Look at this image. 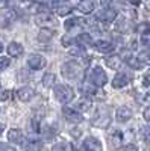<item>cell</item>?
I'll use <instances>...</instances> for the list:
<instances>
[{
	"label": "cell",
	"mask_w": 150,
	"mask_h": 151,
	"mask_svg": "<svg viewBox=\"0 0 150 151\" xmlns=\"http://www.w3.org/2000/svg\"><path fill=\"white\" fill-rule=\"evenodd\" d=\"M61 73L64 77L67 79H80L83 76V68L79 62H74V60H70V62H65L61 68Z\"/></svg>",
	"instance_id": "cell-1"
},
{
	"label": "cell",
	"mask_w": 150,
	"mask_h": 151,
	"mask_svg": "<svg viewBox=\"0 0 150 151\" xmlns=\"http://www.w3.org/2000/svg\"><path fill=\"white\" fill-rule=\"evenodd\" d=\"M55 95L61 103H68L74 97V91L67 85H58L55 88Z\"/></svg>",
	"instance_id": "cell-2"
},
{
	"label": "cell",
	"mask_w": 150,
	"mask_h": 151,
	"mask_svg": "<svg viewBox=\"0 0 150 151\" xmlns=\"http://www.w3.org/2000/svg\"><path fill=\"white\" fill-rule=\"evenodd\" d=\"M109 121H111V118L108 113H105V109H97V115L93 119V125L100 127V129H106L109 125Z\"/></svg>",
	"instance_id": "cell-3"
},
{
	"label": "cell",
	"mask_w": 150,
	"mask_h": 151,
	"mask_svg": "<svg viewBox=\"0 0 150 151\" xmlns=\"http://www.w3.org/2000/svg\"><path fill=\"white\" fill-rule=\"evenodd\" d=\"M91 82H93L96 86H99V88H102V86L108 82L105 71L100 68V67H96V68L93 70V73H91Z\"/></svg>",
	"instance_id": "cell-4"
},
{
	"label": "cell",
	"mask_w": 150,
	"mask_h": 151,
	"mask_svg": "<svg viewBox=\"0 0 150 151\" xmlns=\"http://www.w3.org/2000/svg\"><path fill=\"white\" fill-rule=\"evenodd\" d=\"M35 23L41 27H50V26H56V20L50 15V14H38L35 18Z\"/></svg>",
	"instance_id": "cell-5"
},
{
	"label": "cell",
	"mask_w": 150,
	"mask_h": 151,
	"mask_svg": "<svg viewBox=\"0 0 150 151\" xmlns=\"http://www.w3.org/2000/svg\"><path fill=\"white\" fill-rule=\"evenodd\" d=\"M62 113H64L65 119L70 121L71 124H79V122H82V119H83L79 112H76L74 109H70V107H64V109H62Z\"/></svg>",
	"instance_id": "cell-6"
},
{
	"label": "cell",
	"mask_w": 150,
	"mask_h": 151,
	"mask_svg": "<svg viewBox=\"0 0 150 151\" xmlns=\"http://www.w3.org/2000/svg\"><path fill=\"white\" fill-rule=\"evenodd\" d=\"M28 65L32 70H41L46 67V59L41 55H30L28 59Z\"/></svg>",
	"instance_id": "cell-7"
},
{
	"label": "cell",
	"mask_w": 150,
	"mask_h": 151,
	"mask_svg": "<svg viewBox=\"0 0 150 151\" xmlns=\"http://www.w3.org/2000/svg\"><path fill=\"white\" fill-rule=\"evenodd\" d=\"M83 148L85 151H102V144L96 137H86L83 141Z\"/></svg>",
	"instance_id": "cell-8"
},
{
	"label": "cell",
	"mask_w": 150,
	"mask_h": 151,
	"mask_svg": "<svg viewBox=\"0 0 150 151\" xmlns=\"http://www.w3.org/2000/svg\"><path fill=\"white\" fill-rule=\"evenodd\" d=\"M35 95V91L29 86H24V88H20L17 91V97L21 100V101H30Z\"/></svg>",
	"instance_id": "cell-9"
},
{
	"label": "cell",
	"mask_w": 150,
	"mask_h": 151,
	"mask_svg": "<svg viewBox=\"0 0 150 151\" xmlns=\"http://www.w3.org/2000/svg\"><path fill=\"white\" fill-rule=\"evenodd\" d=\"M105 62H106V65H108L109 68H112V70H120V68L123 67V60H121V58H120L118 55L108 56V58L105 59Z\"/></svg>",
	"instance_id": "cell-10"
},
{
	"label": "cell",
	"mask_w": 150,
	"mask_h": 151,
	"mask_svg": "<svg viewBox=\"0 0 150 151\" xmlns=\"http://www.w3.org/2000/svg\"><path fill=\"white\" fill-rule=\"evenodd\" d=\"M130 118H132V110H130L129 107L121 106V107L117 109V121H120V122H126V121H129Z\"/></svg>",
	"instance_id": "cell-11"
},
{
	"label": "cell",
	"mask_w": 150,
	"mask_h": 151,
	"mask_svg": "<svg viewBox=\"0 0 150 151\" xmlns=\"http://www.w3.org/2000/svg\"><path fill=\"white\" fill-rule=\"evenodd\" d=\"M115 17H117V12H115L114 9H108V8H106L105 11H102V12H99V14H97V18L102 20V21H105V23L114 21Z\"/></svg>",
	"instance_id": "cell-12"
},
{
	"label": "cell",
	"mask_w": 150,
	"mask_h": 151,
	"mask_svg": "<svg viewBox=\"0 0 150 151\" xmlns=\"http://www.w3.org/2000/svg\"><path fill=\"white\" fill-rule=\"evenodd\" d=\"M94 8H96L94 0H80V3L78 5V9L82 14H91L94 11Z\"/></svg>",
	"instance_id": "cell-13"
},
{
	"label": "cell",
	"mask_w": 150,
	"mask_h": 151,
	"mask_svg": "<svg viewBox=\"0 0 150 151\" xmlns=\"http://www.w3.org/2000/svg\"><path fill=\"white\" fill-rule=\"evenodd\" d=\"M129 83V77L126 74H123V73H118L114 80H112V86L115 88V89H118V88H123V86H126Z\"/></svg>",
	"instance_id": "cell-14"
},
{
	"label": "cell",
	"mask_w": 150,
	"mask_h": 151,
	"mask_svg": "<svg viewBox=\"0 0 150 151\" xmlns=\"http://www.w3.org/2000/svg\"><path fill=\"white\" fill-rule=\"evenodd\" d=\"M8 139L12 144H23V133L18 129H12L8 133Z\"/></svg>",
	"instance_id": "cell-15"
},
{
	"label": "cell",
	"mask_w": 150,
	"mask_h": 151,
	"mask_svg": "<svg viewBox=\"0 0 150 151\" xmlns=\"http://www.w3.org/2000/svg\"><path fill=\"white\" fill-rule=\"evenodd\" d=\"M8 53L14 58H18L21 53H23V45L18 44V42H11L8 45Z\"/></svg>",
	"instance_id": "cell-16"
},
{
	"label": "cell",
	"mask_w": 150,
	"mask_h": 151,
	"mask_svg": "<svg viewBox=\"0 0 150 151\" xmlns=\"http://www.w3.org/2000/svg\"><path fill=\"white\" fill-rule=\"evenodd\" d=\"M94 47H96V50H99V52H102V53H108V52H111L112 48H114V45H112V42H109V41H97L96 44H94Z\"/></svg>",
	"instance_id": "cell-17"
},
{
	"label": "cell",
	"mask_w": 150,
	"mask_h": 151,
	"mask_svg": "<svg viewBox=\"0 0 150 151\" xmlns=\"http://www.w3.org/2000/svg\"><path fill=\"white\" fill-rule=\"evenodd\" d=\"M76 41H78V44H79L80 47H90V45H93V38H91V35H88V33H80V35L76 38Z\"/></svg>",
	"instance_id": "cell-18"
},
{
	"label": "cell",
	"mask_w": 150,
	"mask_h": 151,
	"mask_svg": "<svg viewBox=\"0 0 150 151\" xmlns=\"http://www.w3.org/2000/svg\"><path fill=\"white\" fill-rule=\"evenodd\" d=\"M109 144L114 147V148H120L121 144H123V134L120 132H114L112 136L109 137Z\"/></svg>",
	"instance_id": "cell-19"
},
{
	"label": "cell",
	"mask_w": 150,
	"mask_h": 151,
	"mask_svg": "<svg viewBox=\"0 0 150 151\" xmlns=\"http://www.w3.org/2000/svg\"><path fill=\"white\" fill-rule=\"evenodd\" d=\"M53 36V30H50V29H43L40 33H38V41L41 42H47L50 41V38Z\"/></svg>",
	"instance_id": "cell-20"
},
{
	"label": "cell",
	"mask_w": 150,
	"mask_h": 151,
	"mask_svg": "<svg viewBox=\"0 0 150 151\" xmlns=\"http://www.w3.org/2000/svg\"><path fill=\"white\" fill-rule=\"evenodd\" d=\"M24 148H26V151H40L43 148V142H40V141H29Z\"/></svg>",
	"instance_id": "cell-21"
},
{
	"label": "cell",
	"mask_w": 150,
	"mask_h": 151,
	"mask_svg": "<svg viewBox=\"0 0 150 151\" xmlns=\"http://www.w3.org/2000/svg\"><path fill=\"white\" fill-rule=\"evenodd\" d=\"M55 74H52V73H47L44 77H43V85L46 86V88H50V86H53L55 85Z\"/></svg>",
	"instance_id": "cell-22"
},
{
	"label": "cell",
	"mask_w": 150,
	"mask_h": 151,
	"mask_svg": "<svg viewBox=\"0 0 150 151\" xmlns=\"http://www.w3.org/2000/svg\"><path fill=\"white\" fill-rule=\"evenodd\" d=\"M126 62L129 64V67H132V68H135V70H141L143 68V64L140 62V59H135V58H128L126 59Z\"/></svg>",
	"instance_id": "cell-23"
},
{
	"label": "cell",
	"mask_w": 150,
	"mask_h": 151,
	"mask_svg": "<svg viewBox=\"0 0 150 151\" xmlns=\"http://www.w3.org/2000/svg\"><path fill=\"white\" fill-rule=\"evenodd\" d=\"M138 59H140V62H141L143 65H144V64L150 65V52H143V53H140Z\"/></svg>",
	"instance_id": "cell-24"
},
{
	"label": "cell",
	"mask_w": 150,
	"mask_h": 151,
	"mask_svg": "<svg viewBox=\"0 0 150 151\" xmlns=\"http://www.w3.org/2000/svg\"><path fill=\"white\" fill-rule=\"evenodd\" d=\"M52 151H70V145L67 142H59L53 147Z\"/></svg>",
	"instance_id": "cell-25"
},
{
	"label": "cell",
	"mask_w": 150,
	"mask_h": 151,
	"mask_svg": "<svg viewBox=\"0 0 150 151\" xmlns=\"http://www.w3.org/2000/svg\"><path fill=\"white\" fill-rule=\"evenodd\" d=\"M76 106H78L79 109H82V110H86V109H90L91 101H90V100H79V101L76 103Z\"/></svg>",
	"instance_id": "cell-26"
},
{
	"label": "cell",
	"mask_w": 150,
	"mask_h": 151,
	"mask_svg": "<svg viewBox=\"0 0 150 151\" xmlns=\"http://www.w3.org/2000/svg\"><path fill=\"white\" fill-rule=\"evenodd\" d=\"M56 12H58L59 15L64 17V15H67V14H70V12H71V8H70V6H64V5H62V6H58V8H56Z\"/></svg>",
	"instance_id": "cell-27"
},
{
	"label": "cell",
	"mask_w": 150,
	"mask_h": 151,
	"mask_svg": "<svg viewBox=\"0 0 150 151\" xmlns=\"http://www.w3.org/2000/svg\"><path fill=\"white\" fill-rule=\"evenodd\" d=\"M141 41H143L144 45L150 47V30H147V32H144V33L141 35Z\"/></svg>",
	"instance_id": "cell-28"
},
{
	"label": "cell",
	"mask_w": 150,
	"mask_h": 151,
	"mask_svg": "<svg viewBox=\"0 0 150 151\" xmlns=\"http://www.w3.org/2000/svg\"><path fill=\"white\" fill-rule=\"evenodd\" d=\"M78 24H79V20H76V18L67 20V21H65V29H67V30H71V27H73V26H78Z\"/></svg>",
	"instance_id": "cell-29"
},
{
	"label": "cell",
	"mask_w": 150,
	"mask_h": 151,
	"mask_svg": "<svg viewBox=\"0 0 150 151\" xmlns=\"http://www.w3.org/2000/svg\"><path fill=\"white\" fill-rule=\"evenodd\" d=\"M9 64H11V62H9V58H0V70H6L8 67H9Z\"/></svg>",
	"instance_id": "cell-30"
},
{
	"label": "cell",
	"mask_w": 150,
	"mask_h": 151,
	"mask_svg": "<svg viewBox=\"0 0 150 151\" xmlns=\"http://www.w3.org/2000/svg\"><path fill=\"white\" fill-rule=\"evenodd\" d=\"M8 98H9V92L6 89H2V88H0V101H6Z\"/></svg>",
	"instance_id": "cell-31"
},
{
	"label": "cell",
	"mask_w": 150,
	"mask_h": 151,
	"mask_svg": "<svg viewBox=\"0 0 150 151\" xmlns=\"http://www.w3.org/2000/svg\"><path fill=\"white\" fill-rule=\"evenodd\" d=\"M118 3V0H102V5H105L108 9H111L112 5H117Z\"/></svg>",
	"instance_id": "cell-32"
},
{
	"label": "cell",
	"mask_w": 150,
	"mask_h": 151,
	"mask_svg": "<svg viewBox=\"0 0 150 151\" xmlns=\"http://www.w3.org/2000/svg\"><path fill=\"white\" fill-rule=\"evenodd\" d=\"M143 134H144L146 142H149V144H150V127H149V129H144V130H143Z\"/></svg>",
	"instance_id": "cell-33"
},
{
	"label": "cell",
	"mask_w": 150,
	"mask_h": 151,
	"mask_svg": "<svg viewBox=\"0 0 150 151\" xmlns=\"http://www.w3.org/2000/svg\"><path fill=\"white\" fill-rule=\"evenodd\" d=\"M123 151H138V147L133 145V144H130V145H126V147H124Z\"/></svg>",
	"instance_id": "cell-34"
},
{
	"label": "cell",
	"mask_w": 150,
	"mask_h": 151,
	"mask_svg": "<svg viewBox=\"0 0 150 151\" xmlns=\"http://www.w3.org/2000/svg\"><path fill=\"white\" fill-rule=\"evenodd\" d=\"M144 119H146L147 122H150V107L144 109Z\"/></svg>",
	"instance_id": "cell-35"
},
{
	"label": "cell",
	"mask_w": 150,
	"mask_h": 151,
	"mask_svg": "<svg viewBox=\"0 0 150 151\" xmlns=\"http://www.w3.org/2000/svg\"><path fill=\"white\" fill-rule=\"evenodd\" d=\"M0 151H15V150L11 147H6V145H0Z\"/></svg>",
	"instance_id": "cell-36"
},
{
	"label": "cell",
	"mask_w": 150,
	"mask_h": 151,
	"mask_svg": "<svg viewBox=\"0 0 150 151\" xmlns=\"http://www.w3.org/2000/svg\"><path fill=\"white\" fill-rule=\"evenodd\" d=\"M71 55H73V56H80L82 52H80V50H71Z\"/></svg>",
	"instance_id": "cell-37"
},
{
	"label": "cell",
	"mask_w": 150,
	"mask_h": 151,
	"mask_svg": "<svg viewBox=\"0 0 150 151\" xmlns=\"http://www.w3.org/2000/svg\"><path fill=\"white\" fill-rule=\"evenodd\" d=\"M146 9L150 12V0H146Z\"/></svg>",
	"instance_id": "cell-38"
},
{
	"label": "cell",
	"mask_w": 150,
	"mask_h": 151,
	"mask_svg": "<svg viewBox=\"0 0 150 151\" xmlns=\"http://www.w3.org/2000/svg\"><path fill=\"white\" fill-rule=\"evenodd\" d=\"M129 2H130L132 5H138V3H140V0H129Z\"/></svg>",
	"instance_id": "cell-39"
},
{
	"label": "cell",
	"mask_w": 150,
	"mask_h": 151,
	"mask_svg": "<svg viewBox=\"0 0 150 151\" xmlns=\"http://www.w3.org/2000/svg\"><path fill=\"white\" fill-rule=\"evenodd\" d=\"M3 130H5V125H3V124H0V134L3 133Z\"/></svg>",
	"instance_id": "cell-40"
},
{
	"label": "cell",
	"mask_w": 150,
	"mask_h": 151,
	"mask_svg": "<svg viewBox=\"0 0 150 151\" xmlns=\"http://www.w3.org/2000/svg\"><path fill=\"white\" fill-rule=\"evenodd\" d=\"M2 50H3V45H2V42H0V53H2Z\"/></svg>",
	"instance_id": "cell-41"
},
{
	"label": "cell",
	"mask_w": 150,
	"mask_h": 151,
	"mask_svg": "<svg viewBox=\"0 0 150 151\" xmlns=\"http://www.w3.org/2000/svg\"><path fill=\"white\" fill-rule=\"evenodd\" d=\"M23 2H24V0H23Z\"/></svg>",
	"instance_id": "cell-42"
}]
</instances>
